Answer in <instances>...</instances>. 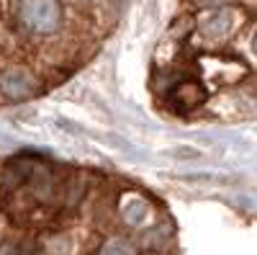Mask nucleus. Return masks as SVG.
Masks as SVG:
<instances>
[{
  "mask_svg": "<svg viewBox=\"0 0 257 255\" xmlns=\"http://www.w3.org/2000/svg\"><path fill=\"white\" fill-rule=\"evenodd\" d=\"M0 255H18V250L13 245H3V247H0Z\"/></svg>",
  "mask_w": 257,
  "mask_h": 255,
  "instance_id": "10",
  "label": "nucleus"
},
{
  "mask_svg": "<svg viewBox=\"0 0 257 255\" xmlns=\"http://www.w3.org/2000/svg\"><path fill=\"white\" fill-rule=\"evenodd\" d=\"M170 235H173V229H170V227H152V229H147L144 235L139 237V247H144V250H160L170 240Z\"/></svg>",
  "mask_w": 257,
  "mask_h": 255,
  "instance_id": "7",
  "label": "nucleus"
},
{
  "mask_svg": "<svg viewBox=\"0 0 257 255\" xmlns=\"http://www.w3.org/2000/svg\"><path fill=\"white\" fill-rule=\"evenodd\" d=\"M29 183H31V191L39 201H49L54 196V176L47 165L41 162H34L31 167V176H29Z\"/></svg>",
  "mask_w": 257,
  "mask_h": 255,
  "instance_id": "4",
  "label": "nucleus"
},
{
  "mask_svg": "<svg viewBox=\"0 0 257 255\" xmlns=\"http://www.w3.org/2000/svg\"><path fill=\"white\" fill-rule=\"evenodd\" d=\"M167 101L173 103L178 111L198 109V106L206 101V88L198 80H180V82H175V88L170 91Z\"/></svg>",
  "mask_w": 257,
  "mask_h": 255,
  "instance_id": "3",
  "label": "nucleus"
},
{
  "mask_svg": "<svg viewBox=\"0 0 257 255\" xmlns=\"http://www.w3.org/2000/svg\"><path fill=\"white\" fill-rule=\"evenodd\" d=\"M31 167H34V162H29V160H16V162H11V165L6 167L3 183H6L8 188H18L21 183H29Z\"/></svg>",
  "mask_w": 257,
  "mask_h": 255,
  "instance_id": "6",
  "label": "nucleus"
},
{
  "mask_svg": "<svg viewBox=\"0 0 257 255\" xmlns=\"http://www.w3.org/2000/svg\"><path fill=\"white\" fill-rule=\"evenodd\" d=\"M18 16L24 24L36 31H54L59 24V6L57 0H18Z\"/></svg>",
  "mask_w": 257,
  "mask_h": 255,
  "instance_id": "1",
  "label": "nucleus"
},
{
  "mask_svg": "<svg viewBox=\"0 0 257 255\" xmlns=\"http://www.w3.org/2000/svg\"><path fill=\"white\" fill-rule=\"evenodd\" d=\"M100 255H134L132 252V247H128L126 242H118V240H113V242H108L103 247V252Z\"/></svg>",
  "mask_w": 257,
  "mask_h": 255,
  "instance_id": "9",
  "label": "nucleus"
},
{
  "mask_svg": "<svg viewBox=\"0 0 257 255\" xmlns=\"http://www.w3.org/2000/svg\"><path fill=\"white\" fill-rule=\"evenodd\" d=\"M254 52H257V36H254Z\"/></svg>",
  "mask_w": 257,
  "mask_h": 255,
  "instance_id": "11",
  "label": "nucleus"
},
{
  "mask_svg": "<svg viewBox=\"0 0 257 255\" xmlns=\"http://www.w3.org/2000/svg\"><path fill=\"white\" fill-rule=\"evenodd\" d=\"M123 217L132 222V224L144 222V217H147V204H144V201H128L126 209H123Z\"/></svg>",
  "mask_w": 257,
  "mask_h": 255,
  "instance_id": "8",
  "label": "nucleus"
},
{
  "mask_svg": "<svg viewBox=\"0 0 257 255\" xmlns=\"http://www.w3.org/2000/svg\"><path fill=\"white\" fill-rule=\"evenodd\" d=\"M0 93L8 101H26L36 93V82L26 70L11 67V70L0 72Z\"/></svg>",
  "mask_w": 257,
  "mask_h": 255,
  "instance_id": "2",
  "label": "nucleus"
},
{
  "mask_svg": "<svg viewBox=\"0 0 257 255\" xmlns=\"http://www.w3.org/2000/svg\"><path fill=\"white\" fill-rule=\"evenodd\" d=\"M231 29V13L229 11H216V13H211L203 24H201V34L206 39H221L226 36Z\"/></svg>",
  "mask_w": 257,
  "mask_h": 255,
  "instance_id": "5",
  "label": "nucleus"
}]
</instances>
